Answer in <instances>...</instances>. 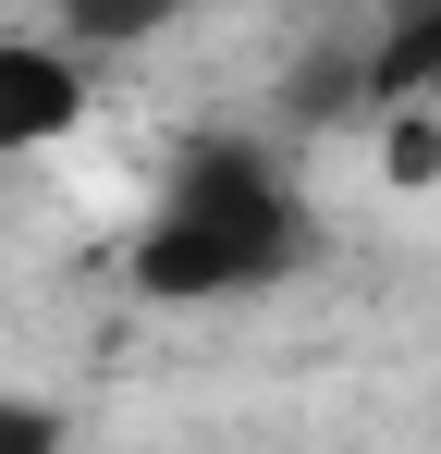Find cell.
I'll use <instances>...</instances> for the list:
<instances>
[{
	"mask_svg": "<svg viewBox=\"0 0 441 454\" xmlns=\"http://www.w3.org/2000/svg\"><path fill=\"white\" fill-rule=\"evenodd\" d=\"M306 233H319L306 222V184H294V160L270 136H197L159 172L123 270L159 307H220V295H270L306 258Z\"/></svg>",
	"mask_w": 441,
	"mask_h": 454,
	"instance_id": "obj_1",
	"label": "cell"
},
{
	"mask_svg": "<svg viewBox=\"0 0 441 454\" xmlns=\"http://www.w3.org/2000/svg\"><path fill=\"white\" fill-rule=\"evenodd\" d=\"M98 111V74L62 25H0V148H62Z\"/></svg>",
	"mask_w": 441,
	"mask_h": 454,
	"instance_id": "obj_2",
	"label": "cell"
},
{
	"mask_svg": "<svg viewBox=\"0 0 441 454\" xmlns=\"http://www.w3.org/2000/svg\"><path fill=\"white\" fill-rule=\"evenodd\" d=\"M380 172H392V184H441V123L429 111H392V123H380Z\"/></svg>",
	"mask_w": 441,
	"mask_h": 454,
	"instance_id": "obj_3",
	"label": "cell"
},
{
	"mask_svg": "<svg viewBox=\"0 0 441 454\" xmlns=\"http://www.w3.org/2000/svg\"><path fill=\"white\" fill-rule=\"evenodd\" d=\"M0 454H62V418L37 393H0Z\"/></svg>",
	"mask_w": 441,
	"mask_h": 454,
	"instance_id": "obj_4",
	"label": "cell"
}]
</instances>
